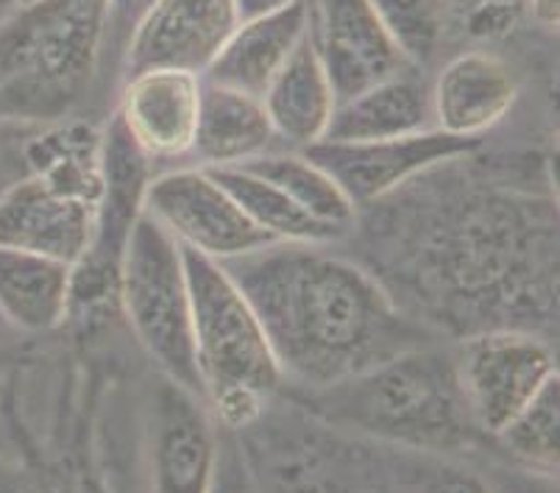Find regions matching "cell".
<instances>
[{"label": "cell", "instance_id": "33", "mask_svg": "<svg viewBox=\"0 0 560 493\" xmlns=\"http://www.w3.org/2000/svg\"><path fill=\"white\" fill-rule=\"evenodd\" d=\"M95 3H106V7H109V0H95Z\"/></svg>", "mask_w": 560, "mask_h": 493}, {"label": "cell", "instance_id": "16", "mask_svg": "<svg viewBox=\"0 0 560 493\" xmlns=\"http://www.w3.org/2000/svg\"><path fill=\"white\" fill-rule=\"evenodd\" d=\"M203 81V79H201ZM277 140L262 98L203 81L192 154L203 167H232L268 154Z\"/></svg>", "mask_w": 560, "mask_h": 493}, {"label": "cell", "instance_id": "28", "mask_svg": "<svg viewBox=\"0 0 560 493\" xmlns=\"http://www.w3.org/2000/svg\"><path fill=\"white\" fill-rule=\"evenodd\" d=\"M529 7H533V17L538 23L547 25V28H558L560 0H529Z\"/></svg>", "mask_w": 560, "mask_h": 493}, {"label": "cell", "instance_id": "24", "mask_svg": "<svg viewBox=\"0 0 560 493\" xmlns=\"http://www.w3.org/2000/svg\"><path fill=\"white\" fill-rule=\"evenodd\" d=\"M207 493H257L237 444L218 446L215 469H212V482Z\"/></svg>", "mask_w": 560, "mask_h": 493}, {"label": "cell", "instance_id": "9", "mask_svg": "<svg viewBox=\"0 0 560 493\" xmlns=\"http://www.w3.org/2000/svg\"><path fill=\"white\" fill-rule=\"evenodd\" d=\"M241 25L234 0H151L135 23L126 68L207 73L234 28Z\"/></svg>", "mask_w": 560, "mask_h": 493}, {"label": "cell", "instance_id": "31", "mask_svg": "<svg viewBox=\"0 0 560 493\" xmlns=\"http://www.w3.org/2000/svg\"><path fill=\"white\" fill-rule=\"evenodd\" d=\"M14 3H18V9H34L39 3H45V0H14Z\"/></svg>", "mask_w": 560, "mask_h": 493}, {"label": "cell", "instance_id": "30", "mask_svg": "<svg viewBox=\"0 0 560 493\" xmlns=\"http://www.w3.org/2000/svg\"><path fill=\"white\" fill-rule=\"evenodd\" d=\"M14 181H20V179H12V176L7 173V165H3V160H0V196H3V192H7L9 187L14 185Z\"/></svg>", "mask_w": 560, "mask_h": 493}, {"label": "cell", "instance_id": "19", "mask_svg": "<svg viewBox=\"0 0 560 493\" xmlns=\"http://www.w3.org/2000/svg\"><path fill=\"white\" fill-rule=\"evenodd\" d=\"M23 162L28 176L50 190L73 196L86 204H101L104 196V165H101V137L90 126H70L25 142Z\"/></svg>", "mask_w": 560, "mask_h": 493}, {"label": "cell", "instance_id": "11", "mask_svg": "<svg viewBox=\"0 0 560 493\" xmlns=\"http://www.w3.org/2000/svg\"><path fill=\"white\" fill-rule=\"evenodd\" d=\"M201 75L145 70L129 75L117 118L145 160H173L192 151L201 109Z\"/></svg>", "mask_w": 560, "mask_h": 493}, {"label": "cell", "instance_id": "7", "mask_svg": "<svg viewBox=\"0 0 560 493\" xmlns=\"http://www.w3.org/2000/svg\"><path fill=\"white\" fill-rule=\"evenodd\" d=\"M480 149L475 137H455L441 129H424L416 134L390 137L369 142H315L304 149L329 179L346 192L354 207L374 204L405 181L452 160Z\"/></svg>", "mask_w": 560, "mask_h": 493}, {"label": "cell", "instance_id": "4", "mask_svg": "<svg viewBox=\"0 0 560 493\" xmlns=\"http://www.w3.org/2000/svg\"><path fill=\"white\" fill-rule=\"evenodd\" d=\"M120 304L167 383L203 399L182 246L145 210L137 215L120 259Z\"/></svg>", "mask_w": 560, "mask_h": 493}, {"label": "cell", "instance_id": "3", "mask_svg": "<svg viewBox=\"0 0 560 493\" xmlns=\"http://www.w3.org/2000/svg\"><path fill=\"white\" fill-rule=\"evenodd\" d=\"M182 257L203 399L215 404L232 430L252 426L262 413L265 396L284 379L282 371L252 304L226 268L187 246H182Z\"/></svg>", "mask_w": 560, "mask_h": 493}, {"label": "cell", "instance_id": "10", "mask_svg": "<svg viewBox=\"0 0 560 493\" xmlns=\"http://www.w3.org/2000/svg\"><path fill=\"white\" fill-rule=\"evenodd\" d=\"M95 215V204L25 176L0 196V246L75 266L93 243Z\"/></svg>", "mask_w": 560, "mask_h": 493}, {"label": "cell", "instance_id": "2", "mask_svg": "<svg viewBox=\"0 0 560 493\" xmlns=\"http://www.w3.org/2000/svg\"><path fill=\"white\" fill-rule=\"evenodd\" d=\"M310 404L335 426L419 451L450 455L480 435L457 383L455 357L432 345L412 349L329 388L310 390Z\"/></svg>", "mask_w": 560, "mask_h": 493}, {"label": "cell", "instance_id": "1", "mask_svg": "<svg viewBox=\"0 0 560 493\" xmlns=\"http://www.w3.org/2000/svg\"><path fill=\"white\" fill-rule=\"evenodd\" d=\"M252 304L282 376L310 390L432 345L376 279L302 243H271L221 262Z\"/></svg>", "mask_w": 560, "mask_h": 493}, {"label": "cell", "instance_id": "23", "mask_svg": "<svg viewBox=\"0 0 560 493\" xmlns=\"http://www.w3.org/2000/svg\"><path fill=\"white\" fill-rule=\"evenodd\" d=\"M407 62L427 64L435 56L444 34V9L441 0H369Z\"/></svg>", "mask_w": 560, "mask_h": 493}, {"label": "cell", "instance_id": "8", "mask_svg": "<svg viewBox=\"0 0 560 493\" xmlns=\"http://www.w3.org/2000/svg\"><path fill=\"white\" fill-rule=\"evenodd\" d=\"M310 39L338 104L412 68L369 0H310Z\"/></svg>", "mask_w": 560, "mask_h": 493}, {"label": "cell", "instance_id": "25", "mask_svg": "<svg viewBox=\"0 0 560 493\" xmlns=\"http://www.w3.org/2000/svg\"><path fill=\"white\" fill-rule=\"evenodd\" d=\"M516 0H480L468 9V32L477 37H502L516 25Z\"/></svg>", "mask_w": 560, "mask_h": 493}, {"label": "cell", "instance_id": "26", "mask_svg": "<svg viewBox=\"0 0 560 493\" xmlns=\"http://www.w3.org/2000/svg\"><path fill=\"white\" fill-rule=\"evenodd\" d=\"M419 493H493V491L480 480V477L471 474V471L444 466V469H435L424 482H421Z\"/></svg>", "mask_w": 560, "mask_h": 493}, {"label": "cell", "instance_id": "6", "mask_svg": "<svg viewBox=\"0 0 560 493\" xmlns=\"http://www.w3.org/2000/svg\"><path fill=\"white\" fill-rule=\"evenodd\" d=\"M142 210L179 246L192 248L215 262L277 243L248 221L246 212L234 204L232 196L203 167L167 173L151 181L142 196Z\"/></svg>", "mask_w": 560, "mask_h": 493}, {"label": "cell", "instance_id": "18", "mask_svg": "<svg viewBox=\"0 0 560 493\" xmlns=\"http://www.w3.org/2000/svg\"><path fill=\"white\" fill-rule=\"evenodd\" d=\"M73 266L0 246V315L23 332H50L70 309Z\"/></svg>", "mask_w": 560, "mask_h": 493}, {"label": "cell", "instance_id": "27", "mask_svg": "<svg viewBox=\"0 0 560 493\" xmlns=\"http://www.w3.org/2000/svg\"><path fill=\"white\" fill-rule=\"evenodd\" d=\"M288 3H293V0H234V9H237V20L246 23V20L277 12V9L288 7Z\"/></svg>", "mask_w": 560, "mask_h": 493}, {"label": "cell", "instance_id": "32", "mask_svg": "<svg viewBox=\"0 0 560 493\" xmlns=\"http://www.w3.org/2000/svg\"><path fill=\"white\" fill-rule=\"evenodd\" d=\"M475 3H480V0H468V7H475Z\"/></svg>", "mask_w": 560, "mask_h": 493}, {"label": "cell", "instance_id": "5", "mask_svg": "<svg viewBox=\"0 0 560 493\" xmlns=\"http://www.w3.org/2000/svg\"><path fill=\"white\" fill-rule=\"evenodd\" d=\"M455 371L475 426L497 438L558 374V365L544 340L516 329H491L460 345Z\"/></svg>", "mask_w": 560, "mask_h": 493}, {"label": "cell", "instance_id": "21", "mask_svg": "<svg viewBox=\"0 0 560 493\" xmlns=\"http://www.w3.org/2000/svg\"><path fill=\"white\" fill-rule=\"evenodd\" d=\"M241 167L252 171L259 179L271 181L296 207H302L310 218L343 235L354 221V210L346 192L329 179V173L320 171L304 154H262Z\"/></svg>", "mask_w": 560, "mask_h": 493}, {"label": "cell", "instance_id": "29", "mask_svg": "<svg viewBox=\"0 0 560 493\" xmlns=\"http://www.w3.org/2000/svg\"><path fill=\"white\" fill-rule=\"evenodd\" d=\"M14 9H18V3H14V0H0V28H3L9 20H12Z\"/></svg>", "mask_w": 560, "mask_h": 493}, {"label": "cell", "instance_id": "17", "mask_svg": "<svg viewBox=\"0 0 560 493\" xmlns=\"http://www.w3.org/2000/svg\"><path fill=\"white\" fill-rule=\"evenodd\" d=\"M424 129H435L430 93L407 70V73L369 86L354 98L340 101L320 142L390 140V137L416 134Z\"/></svg>", "mask_w": 560, "mask_h": 493}, {"label": "cell", "instance_id": "22", "mask_svg": "<svg viewBox=\"0 0 560 493\" xmlns=\"http://www.w3.org/2000/svg\"><path fill=\"white\" fill-rule=\"evenodd\" d=\"M558 421H560V383L558 374L529 399L527 408L499 432L497 438L529 469L558 474Z\"/></svg>", "mask_w": 560, "mask_h": 493}, {"label": "cell", "instance_id": "20", "mask_svg": "<svg viewBox=\"0 0 560 493\" xmlns=\"http://www.w3.org/2000/svg\"><path fill=\"white\" fill-rule=\"evenodd\" d=\"M212 179L232 196V201L246 212L248 221L277 243H302V246H320L340 237L335 228L324 226L310 218L302 207H296L271 181L259 179L241 165L232 167H203Z\"/></svg>", "mask_w": 560, "mask_h": 493}, {"label": "cell", "instance_id": "15", "mask_svg": "<svg viewBox=\"0 0 560 493\" xmlns=\"http://www.w3.org/2000/svg\"><path fill=\"white\" fill-rule=\"evenodd\" d=\"M262 106L277 137L290 145L310 149L324 140L338 98L310 34L273 75L262 93Z\"/></svg>", "mask_w": 560, "mask_h": 493}, {"label": "cell", "instance_id": "12", "mask_svg": "<svg viewBox=\"0 0 560 493\" xmlns=\"http://www.w3.org/2000/svg\"><path fill=\"white\" fill-rule=\"evenodd\" d=\"M516 93V79L499 56L486 50L463 54L441 70L432 86V126L446 134L480 140L511 111Z\"/></svg>", "mask_w": 560, "mask_h": 493}, {"label": "cell", "instance_id": "13", "mask_svg": "<svg viewBox=\"0 0 560 493\" xmlns=\"http://www.w3.org/2000/svg\"><path fill=\"white\" fill-rule=\"evenodd\" d=\"M218 444L198 399L179 385H162L154 401L156 493H207Z\"/></svg>", "mask_w": 560, "mask_h": 493}, {"label": "cell", "instance_id": "14", "mask_svg": "<svg viewBox=\"0 0 560 493\" xmlns=\"http://www.w3.org/2000/svg\"><path fill=\"white\" fill-rule=\"evenodd\" d=\"M310 34V0H293L271 14L254 17L234 28L212 59L203 81L262 98L273 75Z\"/></svg>", "mask_w": 560, "mask_h": 493}]
</instances>
